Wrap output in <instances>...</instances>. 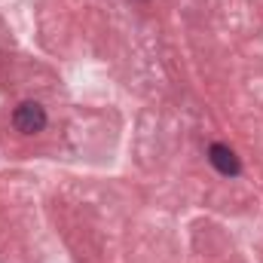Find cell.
<instances>
[{"label":"cell","mask_w":263,"mask_h":263,"mask_svg":"<svg viewBox=\"0 0 263 263\" xmlns=\"http://www.w3.org/2000/svg\"><path fill=\"white\" fill-rule=\"evenodd\" d=\"M12 123H15V129L22 132V135H37V132L46 129V110L37 101H25V104L15 107Z\"/></svg>","instance_id":"obj_1"},{"label":"cell","mask_w":263,"mask_h":263,"mask_svg":"<svg viewBox=\"0 0 263 263\" xmlns=\"http://www.w3.org/2000/svg\"><path fill=\"white\" fill-rule=\"evenodd\" d=\"M208 162H211L220 175H227V178H239V175H242V162H239V156H236L227 144H211V147H208Z\"/></svg>","instance_id":"obj_2"}]
</instances>
